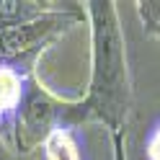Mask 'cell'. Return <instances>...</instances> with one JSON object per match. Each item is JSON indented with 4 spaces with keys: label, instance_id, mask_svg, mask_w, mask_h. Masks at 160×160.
Returning a JSON list of instances; mask_svg holds the SVG:
<instances>
[{
    "label": "cell",
    "instance_id": "cell-1",
    "mask_svg": "<svg viewBox=\"0 0 160 160\" xmlns=\"http://www.w3.org/2000/svg\"><path fill=\"white\" fill-rule=\"evenodd\" d=\"M91 18V80L83 98H65L59 127L78 129L88 122L103 124L111 134H124L132 114V78L116 3H85Z\"/></svg>",
    "mask_w": 160,
    "mask_h": 160
},
{
    "label": "cell",
    "instance_id": "cell-2",
    "mask_svg": "<svg viewBox=\"0 0 160 160\" xmlns=\"http://www.w3.org/2000/svg\"><path fill=\"white\" fill-rule=\"evenodd\" d=\"M47 5L49 3L31 0H0V67L36 75L39 57L83 21V11Z\"/></svg>",
    "mask_w": 160,
    "mask_h": 160
},
{
    "label": "cell",
    "instance_id": "cell-3",
    "mask_svg": "<svg viewBox=\"0 0 160 160\" xmlns=\"http://www.w3.org/2000/svg\"><path fill=\"white\" fill-rule=\"evenodd\" d=\"M65 98L54 96L52 91L39 83V78H28L26 93L21 108L16 116V129H13V152L26 155L36 147H44L49 134L59 127V111H62Z\"/></svg>",
    "mask_w": 160,
    "mask_h": 160
},
{
    "label": "cell",
    "instance_id": "cell-4",
    "mask_svg": "<svg viewBox=\"0 0 160 160\" xmlns=\"http://www.w3.org/2000/svg\"><path fill=\"white\" fill-rule=\"evenodd\" d=\"M34 75H23L16 67H0V137L13 147V129H16V116L21 108L26 83Z\"/></svg>",
    "mask_w": 160,
    "mask_h": 160
},
{
    "label": "cell",
    "instance_id": "cell-5",
    "mask_svg": "<svg viewBox=\"0 0 160 160\" xmlns=\"http://www.w3.org/2000/svg\"><path fill=\"white\" fill-rule=\"evenodd\" d=\"M44 158L47 160H83L78 132L67 127H57L44 142Z\"/></svg>",
    "mask_w": 160,
    "mask_h": 160
},
{
    "label": "cell",
    "instance_id": "cell-6",
    "mask_svg": "<svg viewBox=\"0 0 160 160\" xmlns=\"http://www.w3.org/2000/svg\"><path fill=\"white\" fill-rule=\"evenodd\" d=\"M137 5V13L139 18H142V26H145V31L147 34H152L160 39V0H139Z\"/></svg>",
    "mask_w": 160,
    "mask_h": 160
},
{
    "label": "cell",
    "instance_id": "cell-7",
    "mask_svg": "<svg viewBox=\"0 0 160 160\" xmlns=\"http://www.w3.org/2000/svg\"><path fill=\"white\" fill-rule=\"evenodd\" d=\"M145 155H147V160H160V122L152 124V129L147 132V139H145Z\"/></svg>",
    "mask_w": 160,
    "mask_h": 160
},
{
    "label": "cell",
    "instance_id": "cell-8",
    "mask_svg": "<svg viewBox=\"0 0 160 160\" xmlns=\"http://www.w3.org/2000/svg\"><path fill=\"white\" fill-rule=\"evenodd\" d=\"M114 139V160H127L124 158V134H111Z\"/></svg>",
    "mask_w": 160,
    "mask_h": 160
},
{
    "label": "cell",
    "instance_id": "cell-9",
    "mask_svg": "<svg viewBox=\"0 0 160 160\" xmlns=\"http://www.w3.org/2000/svg\"><path fill=\"white\" fill-rule=\"evenodd\" d=\"M0 160H16V152H13V147L8 145L3 137H0Z\"/></svg>",
    "mask_w": 160,
    "mask_h": 160
}]
</instances>
